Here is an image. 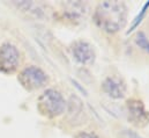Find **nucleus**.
Returning a JSON list of instances; mask_svg holds the SVG:
<instances>
[{
  "mask_svg": "<svg viewBox=\"0 0 149 138\" xmlns=\"http://www.w3.org/2000/svg\"><path fill=\"white\" fill-rule=\"evenodd\" d=\"M19 81L28 91H34L43 87L47 82V75L39 68L29 66L20 73Z\"/></svg>",
  "mask_w": 149,
  "mask_h": 138,
  "instance_id": "3",
  "label": "nucleus"
},
{
  "mask_svg": "<svg viewBox=\"0 0 149 138\" xmlns=\"http://www.w3.org/2000/svg\"><path fill=\"white\" fill-rule=\"evenodd\" d=\"M74 138H100L98 135H96L95 132H90V131H81L79 134H76Z\"/></svg>",
  "mask_w": 149,
  "mask_h": 138,
  "instance_id": "9",
  "label": "nucleus"
},
{
  "mask_svg": "<svg viewBox=\"0 0 149 138\" xmlns=\"http://www.w3.org/2000/svg\"><path fill=\"white\" fill-rule=\"evenodd\" d=\"M102 89L112 99H123L126 94L127 87L123 79L117 77H108L102 84Z\"/></svg>",
  "mask_w": 149,
  "mask_h": 138,
  "instance_id": "7",
  "label": "nucleus"
},
{
  "mask_svg": "<svg viewBox=\"0 0 149 138\" xmlns=\"http://www.w3.org/2000/svg\"><path fill=\"white\" fill-rule=\"evenodd\" d=\"M66 100L63 94L53 88H49L38 99V110L46 117H57L66 109Z\"/></svg>",
  "mask_w": 149,
  "mask_h": 138,
  "instance_id": "2",
  "label": "nucleus"
},
{
  "mask_svg": "<svg viewBox=\"0 0 149 138\" xmlns=\"http://www.w3.org/2000/svg\"><path fill=\"white\" fill-rule=\"evenodd\" d=\"M127 21V7L123 1H103L94 13L95 25L103 32L114 34L121 30Z\"/></svg>",
  "mask_w": 149,
  "mask_h": 138,
  "instance_id": "1",
  "label": "nucleus"
},
{
  "mask_svg": "<svg viewBox=\"0 0 149 138\" xmlns=\"http://www.w3.org/2000/svg\"><path fill=\"white\" fill-rule=\"evenodd\" d=\"M72 54L74 56L75 61L82 65L93 64L96 57L93 46L83 39H77L72 44Z\"/></svg>",
  "mask_w": 149,
  "mask_h": 138,
  "instance_id": "6",
  "label": "nucleus"
},
{
  "mask_svg": "<svg viewBox=\"0 0 149 138\" xmlns=\"http://www.w3.org/2000/svg\"><path fill=\"white\" fill-rule=\"evenodd\" d=\"M127 113L128 120L135 127H146L149 123V111L146 109L145 104L140 100L131 99L127 101Z\"/></svg>",
  "mask_w": 149,
  "mask_h": 138,
  "instance_id": "5",
  "label": "nucleus"
},
{
  "mask_svg": "<svg viewBox=\"0 0 149 138\" xmlns=\"http://www.w3.org/2000/svg\"><path fill=\"white\" fill-rule=\"evenodd\" d=\"M136 43L141 48H143L147 52H149V41L143 33H139V34L136 35Z\"/></svg>",
  "mask_w": 149,
  "mask_h": 138,
  "instance_id": "8",
  "label": "nucleus"
},
{
  "mask_svg": "<svg viewBox=\"0 0 149 138\" xmlns=\"http://www.w3.org/2000/svg\"><path fill=\"white\" fill-rule=\"evenodd\" d=\"M20 64V52L15 45L3 43L0 46V71L3 73H13Z\"/></svg>",
  "mask_w": 149,
  "mask_h": 138,
  "instance_id": "4",
  "label": "nucleus"
}]
</instances>
